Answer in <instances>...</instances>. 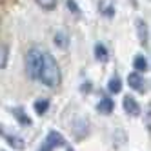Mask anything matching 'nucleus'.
I'll use <instances>...</instances> for the list:
<instances>
[{"mask_svg":"<svg viewBox=\"0 0 151 151\" xmlns=\"http://www.w3.org/2000/svg\"><path fill=\"white\" fill-rule=\"evenodd\" d=\"M38 78L47 88H57L60 84V68L51 53H42V66L38 71Z\"/></svg>","mask_w":151,"mask_h":151,"instance_id":"obj_1","label":"nucleus"},{"mask_svg":"<svg viewBox=\"0 0 151 151\" xmlns=\"http://www.w3.org/2000/svg\"><path fill=\"white\" fill-rule=\"evenodd\" d=\"M40 66H42V51L37 47L29 49L26 55V71L31 78H38Z\"/></svg>","mask_w":151,"mask_h":151,"instance_id":"obj_2","label":"nucleus"},{"mask_svg":"<svg viewBox=\"0 0 151 151\" xmlns=\"http://www.w3.org/2000/svg\"><path fill=\"white\" fill-rule=\"evenodd\" d=\"M58 146H66V138H64L60 133L57 131H49L47 138H46V142H44V147H42V151H51V149H55Z\"/></svg>","mask_w":151,"mask_h":151,"instance_id":"obj_3","label":"nucleus"},{"mask_svg":"<svg viewBox=\"0 0 151 151\" xmlns=\"http://www.w3.org/2000/svg\"><path fill=\"white\" fill-rule=\"evenodd\" d=\"M127 82H129V86H131L135 91L146 93V84H144V78L140 77V73H131V75L127 77Z\"/></svg>","mask_w":151,"mask_h":151,"instance_id":"obj_4","label":"nucleus"},{"mask_svg":"<svg viewBox=\"0 0 151 151\" xmlns=\"http://www.w3.org/2000/svg\"><path fill=\"white\" fill-rule=\"evenodd\" d=\"M124 109H126L127 115L137 116V115L140 113V106H138V102L133 99L131 95H127V96H124Z\"/></svg>","mask_w":151,"mask_h":151,"instance_id":"obj_5","label":"nucleus"},{"mask_svg":"<svg viewBox=\"0 0 151 151\" xmlns=\"http://www.w3.org/2000/svg\"><path fill=\"white\" fill-rule=\"evenodd\" d=\"M113 107H115V102L109 99V96H104V99L99 102V106H96V109H99L100 113H106V115H109L113 111Z\"/></svg>","mask_w":151,"mask_h":151,"instance_id":"obj_6","label":"nucleus"},{"mask_svg":"<svg viewBox=\"0 0 151 151\" xmlns=\"http://www.w3.org/2000/svg\"><path fill=\"white\" fill-rule=\"evenodd\" d=\"M137 27H138V35H140V40H142V46H147V42H149L147 26L142 22V20H137Z\"/></svg>","mask_w":151,"mask_h":151,"instance_id":"obj_7","label":"nucleus"},{"mask_svg":"<svg viewBox=\"0 0 151 151\" xmlns=\"http://www.w3.org/2000/svg\"><path fill=\"white\" fill-rule=\"evenodd\" d=\"M133 68H135L138 73L146 71V69H147V62H146V58H144L142 55H137V57L133 58Z\"/></svg>","mask_w":151,"mask_h":151,"instance_id":"obj_8","label":"nucleus"},{"mask_svg":"<svg viewBox=\"0 0 151 151\" xmlns=\"http://www.w3.org/2000/svg\"><path fill=\"white\" fill-rule=\"evenodd\" d=\"M13 113H15V116H17V120H18L20 124H22V126H29V124H31V118L24 113L22 107H17V109H15Z\"/></svg>","mask_w":151,"mask_h":151,"instance_id":"obj_9","label":"nucleus"},{"mask_svg":"<svg viewBox=\"0 0 151 151\" xmlns=\"http://www.w3.org/2000/svg\"><path fill=\"white\" fill-rule=\"evenodd\" d=\"M0 135H4V133L0 131ZM4 137H6V140H7V142L11 144L13 147H17V149H24V147H26V144H24L22 138H18V137H9V135H4Z\"/></svg>","mask_w":151,"mask_h":151,"instance_id":"obj_10","label":"nucleus"},{"mask_svg":"<svg viewBox=\"0 0 151 151\" xmlns=\"http://www.w3.org/2000/svg\"><path fill=\"white\" fill-rule=\"evenodd\" d=\"M107 89H109L111 93H120L122 91V80L118 77H113L109 80V84H107Z\"/></svg>","mask_w":151,"mask_h":151,"instance_id":"obj_11","label":"nucleus"},{"mask_svg":"<svg viewBox=\"0 0 151 151\" xmlns=\"http://www.w3.org/2000/svg\"><path fill=\"white\" fill-rule=\"evenodd\" d=\"M95 57L99 58L100 62H106L107 60V49L104 47V44H96L95 46Z\"/></svg>","mask_w":151,"mask_h":151,"instance_id":"obj_12","label":"nucleus"},{"mask_svg":"<svg viewBox=\"0 0 151 151\" xmlns=\"http://www.w3.org/2000/svg\"><path fill=\"white\" fill-rule=\"evenodd\" d=\"M55 44L62 49H66L68 47V35L64 33V31H58V33L55 35Z\"/></svg>","mask_w":151,"mask_h":151,"instance_id":"obj_13","label":"nucleus"},{"mask_svg":"<svg viewBox=\"0 0 151 151\" xmlns=\"http://www.w3.org/2000/svg\"><path fill=\"white\" fill-rule=\"evenodd\" d=\"M47 109H49V100H37L35 102V111L38 115H44Z\"/></svg>","mask_w":151,"mask_h":151,"instance_id":"obj_14","label":"nucleus"},{"mask_svg":"<svg viewBox=\"0 0 151 151\" xmlns=\"http://www.w3.org/2000/svg\"><path fill=\"white\" fill-rule=\"evenodd\" d=\"M6 64H7V47L0 44V69H4Z\"/></svg>","mask_w":151,"mask_h":151,"instance_id":"obj_15","label":"nucleus"},{"mask_svg":"<svg viewBox=\"0 0 151 151\" xmlns=\"http://www.w3.org/2000/svg\"><path fill=\"white\" fill-rule=\"evenodd\" d=\"M37 4L40 7H44V9H55L57 7V0H37Z\"/></svg>","mask_w":151,"mask_h":151,"instance_id":"obj_16","label":"nucleus"},{"mask_svg":"<svg viewBox=\"0 0 151 151\" xmlns=\"http://www.w3.org/2000/svg\"><path fill=\"white\" fill-rule=\"evenodd\" d=\"M68 7L71 9L73 13H80V7L77 6V2H75V0H68Z\"/></svg>","mask_w":151,"mask_h":151,"instance_id":"obj_17","label":"nucleus"},{"mask_svg":"<svg viewBox=\"0 0 151 151\" xmlns=\"http://www.w3.org/2000/svg\"><path fill=\"white\" fill-rule=\"evenodd\" d=\"M82 91H84V93L91 91V84H84V86H82Z\"/></svg>","mask_w":151,"mask_h":151,"instance_id":"obj_18","label":"nucleus"},{"mask_svg":"<svg viewBox=\"0 0 151 151\" xmlns=\"http://www.w3.org/2000/svg\"><path fill=\"white\" fill-rule=\"evenodd\" d=\"M68 151H73V149H71V147H69V149H68Z\"/></svg>","mask_w":151,"mask_h":151,"instance_id":"obj_19","label":"nucleus"}]
</instances>
